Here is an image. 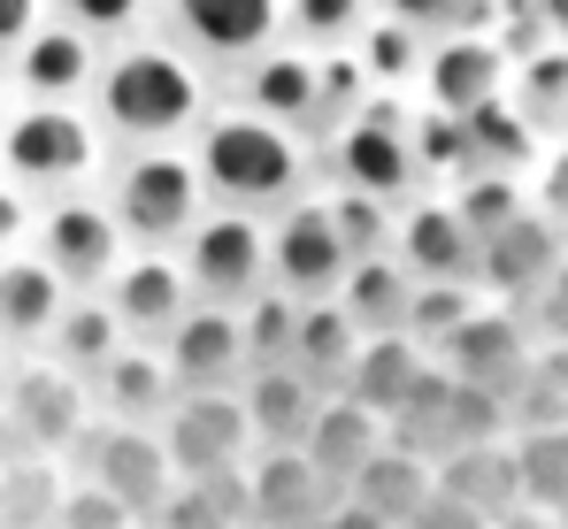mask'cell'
Listing matches in <instances>:
<instances>
[{
    "label": "cell",
    "instance_id": "cell-1",
    "mask_svg": "<svg viewBox=\"0 0 568 529\" xmlns=\"http://www.w3.org/2000/svg\"><path fill=\"white\" fill-rule=\"evenodd\" d=\"M93 115L131 146H170L207 115V85L178 47H131L93 78Z\"/></svg>",
    "mask_w": 568,
    "mask_h": 529
},
{
    "label": "cell",
    "instance_id": "cell-2",
    "mask_svg": "<svg viewBox=\"0 0 568 529\" xmlns=\"http://www.w3.org/2000/svg\"><path fill=\"white\" fill-rule=\"evenodd\" d=\"M200 176H207V192L223 200V207H246V215H262V207H292L300 200V176H307V154H300V139H292V123H270V115H215V123H200Z\"/></svg>",
    "mask_w": 568,
    "mask_h": 529
},
{
    "label": "cell",
    "instance_id": "cell-3",
    "mask_svg": "<svg viewBox=\"0 0 568 529\" xmlns=\"http://www.w3.org/2000/svg\"><path fill=\"white\" fill-rule=\"evenodd\" d=\"M200 192H207V176L200 162L185 154H170V146H146V154H131L123 176H115V223L131 231V238H185L192 223H200Z\"/></svg>",
    "mask_w": 568,
    "mask_h": 529
},
{
    "label": "cell",
    "instance_id": "cell-4",
    "mask_svg": "<svg viewBox=\"0 0 568 529\" xmlns=\"http://www.w3.org/2000/svg\"><path fill=\"white\" fill-rule=\"evenodd\" d=\"M354 268V246L331 215V200H292L277 207V231H270V284L292 299H338Z\"/></svg>",
    "mask_w": 568,
    "mask_h": 529
},
{
    "label": "cell",
    "instance_id": "cell-5",
    "mask_svg": "<svg viewBox=\"0 0 568 529\" xmlns=\"http://www.w3.org/2000/svg\"><path fill=\"white\" fill-rule=\"evenodd\" d=\"M185 276H192V292H207V299H223V307H246V299L270 284V231H262L246 207L200 215L185 231Z\"/></svg>",
    "mask_w": 568,
    "mask_h": 529
},
{
    "label": "cell",
    "instance_id": "cell-6",
    "mask_svg": "<svg viewBox=\"0 0 568 529\" xmlns=\"http://www.w3.org/2000/svg\"><path fill=\"white\" fill-rule=\"evenodd\" d=\"M78 468L93 476V484H108L139 522L170 499V484H178V468H170V445H162V430H146V423H100V430H85L78 438Z\"/></svg>",
    "mask_w": 568,
    "mask_h": 529
},
{
    "label": "cell",
    "instance_id": "cell-7",
    "mask_svg": "<svg viewBox=\"0 0 568 529\" xmlns=\"http://www.w3.org/2000/svg\"><path fill=\"white\" fill-rule=\"evenodd\" d=\"M162 360H170V376H178V391H239L246 384V323H239V307H223V299H192L185 315L170 323V338H162Z\"/></svg>",
    "mask_w": 568,
    "mask_h": 529
},
{
    "label": "cell",
    "instance_id": "cell-8",
    "mask_svg": "<svg viewBox=\"0 0 568 529\" xmlns=\"http://www.w3.org/2000/svg\"><path fill=\"white\" fill-rule=\"evenodd\" d=\"M331 170H338V184H362L377 200H407V184L423 176V162H415V139H407V123H399L392 100H369V108H354L338 123Z\"/></svg>",
    "mask_w": 568,
    "mask_h": 529
},
{
    "label": "cell",
    "instance_id": "cell-9",
    "mask_svg": "<svg viewBox=\"0 0 568 529\" xmlns=\"http://www.w3.org/2000/svg\"><path fill=\"white\" fill-rule=\"evenodd\" d=\"M254 438L246 423V399L239 391H178L170 415H162V445H170V468L178 476H207V468H231Z\"/></svg>",
    "mask_w": 568,
    "mask_h": 529
},
{
    "label": "cell",
    "instance_id": "cell-10",
    "mask_svg": "<svg viewBox=\"0 0 568 529\" xmlns=\"http://www.w3.org/2000/svg\"><path fill=\"white\" fill-rule=\"evenodd\" d=\"M561 262H568V238H561V223H554V207H523L515 223H499V231L484 238V268H476V276H484L491 292L538 307Z\"/></svg>",
    "mask_w": 568,
    "mask_h": 529
},
{
    "label": "cell",
    "instance_id": "cell-11",
    "mask_svg": "<svg viewBox=\"0 0 568 529\" xmlns=\"http://www.w3.org/2000/svg\"><path fill=\"white\" fill-rule=\"evenodd\" d=\"M0 154H8V170L23 176V184H78V176L93 170L100 146H93V123H85V115H70V108L39 100L31 115H16V123H8Z\"/></svg>",
    "mask_w": 568,
    "mask_h": 529
},
{
    "label": "cell",
    "instance_id": "cell-12",
    "mask_svg": "<svg viewBox=\"0 0 568 529\" xmlns=\"http://www.w3.org/2000/svg\"><path fill=\"white\" fill-rule=\"evenodd\" d=\"M123 223L93 207V200H62V207H47V231H39V262L54 268L62 284H78V292H100L115 268H123V238H115Z\"/></svg>",
    "mask_w": 568,
    "mask_h": 529
},
{
    "label": "cell",
    "instance_id": "cell-13",
    "mask_svg": "<svg viewBox=\"0 0 568 529\" xmlns=\"http://www.w3.org/2000/svg\"><path fill=\"white\" fill-rule=\"evenodd\" d=\"M392 246H399V262H407L415 284H476V268H484V238L462 223L454 200L407 207L399 231H392Z\"/></svg>",
    "mask_w": 568,
    "mask_h": 529
},
{
    "label": "cell",
    "instance_id": "cell-14",
    "mask_svg": "<svg viewBox=\"0 0 568 529\" xmlns=\"http://www.w3.org/2000/svg\"><path fill=\"white\" fill-rule=\"evenodd\" d=\"M438 360H446L462 384H484V391H515V384L538 368L530 330H523V315H515V307H476L469 323L438 346Z\"/></svg>",
    "mask_w": 568,
    "mask_h": 529
},
{
    "label": "cell",
    "instance_id": "cell-15",
    "mask_svg": "<svg viewBox=\"0 0 568 529\" xmlns=\"http://www.w3.org/2000/svg\"><path fill=\"white\" fill-rule=\"evenodd\" d=\"M170 23L207 62H254L284 23V0H170Z\"/></svg>",
    "mask_w": 568,
    "mask_h": 529
},
{
    "label": "cell",
    "instance_id": "cell-16",
    "mask_svg": "<svg viewBox=\"0 0 568 529\" xmlns=\"http://www.w3.org/2000/svg\"><path fill=\"white\" fill-rule=\"evenodd\" d=\"M239 100L270 123H323V54H300V47H262L246 70H239Z\"/></svg>",
    "mask_w": 568,
    "mask_h": 529
},
{
    "label": "cell",
    "instance_id": "cell-17",
    "mask_svg": "<svg viewBox=\"0 0 568 529\" xmlns=\"http://www.w3.org/2000/svg\"><path fill=\"white\" fill-rule=\"evenodd\" d=\"M346 491L307 460V445H270V460L254 468V522L262 529H307L315 515H331Z\"/></svg>",
    "mask_w": 568,
    "mask_h": 529
},
{
    "label": "cell",
    "instance_id": "cell-18",
    "mask_svg": "<svg viewBox=\"0 0 568 529\" xmlns=\"http://www.w3.org/2000/svg\"><path fill=\"white\" fill-rule=\"evenodd\" d=\"M499 85H507V54L476 31H454L423 54V92H430L438 115H469L484 100H499Z\"/></svg>",
    "mask_w": 568,
    "mask_h": 529
},
{
    "label": "cell",
    "instance_id": "cell-19",
    "mask_svg": "<svg viewBox=\"0 0 568 529\" xmlns=\"http://www.w3.org/2000/svg\"><path fill=\"white\" fill-rule=\"evenodd\" d=\"M239 399H246V423H254L262 445H307V430H315V415H323L331 391L315 376H300L292 360H270V368H246Z\"/></svg>",
    "mask_w": 568,
    "mask_h": 529
},
{
    "label": "cell",
    "instance_id": "cell-20",
    "mask_svg": "<svg viewBox=\"0 0 568 529\" xmlns=\"http://www.w3.org/2000/svg\"><path fill=\"white\" fill-rule=\"evenodd\" d=\"M108 307L131 338H170V323L192 307V276L170 254H146V262H123L108 276Z\"/></svg>",
    "mask_w": 568,
    "mask_h": 529
},
{
    "label": "cell",
    "instance_id": "cell-21",
    "mask_svg": "<svg viewBox=\"0 0 568 529\" xmlns=\"http://www.w3.org/2000/svg\"><path fill=\"white\" fill-rule=\"evenodd\" d=\"M8 415L39 438V452L78 445V438H85V376H70L62 360L23 368V376H16V391H8Z\"/></svg>",
    "mask_w": 568,
    "mask_h": 529
},
{
    "label": "cell",
    "instance_id": "cell-22",
    "mask_svg": "<svg viewBox=\"0 0 568 529\" xmlns=\"http://www.w3.org/2000/svg\"><path fill=\"white\" fill-rule=\"evenodd\" d=\"M438 491H454V499L476 507L484 522H507V515L523 507V460H515V445H507V438L462 445V452L438 460Z\"/></svg>",
    "mask_w": 568,
    "mask_h": 529
},
{
    "label": "cell",
    "instance_id": "cell-23",
    "mask_svg": "<svg viewBox=\"0 0 568 529\" xmlns=\"http://www.w3.org/2000/svg\"><path fill=\"white\" fill-rule=\"evenodd\" d=\"M438 491V460H423V452H407V445L384 438L362 468H354V484H346V499H362L369 515H384V522L399 529L423 499Z\"/></svg>",
    "mask_w": 568,
    "mask_h": 529
},
{
    "label": "cell",
    "instance_id": "cell-24",
    "mask_svg": "<svg viewBox=\"0 0 568 529\" xmlns=\"http://www.w3.org/2000/svg\"><path fill=\"white\" fill-rule=\"evenodd\" d=\"M423 368H430V346H423L415 330H369L362 353H354V368H346V391H354L369 415H392V407L415 391Z\"/></svg>",
    "mask_w": 568,
    "mask_h": 529
},
{
    "label": "cell",
    "instance_id": "cell-25",
    "mask_svg": "<svg viewBox=\"0 0 568 529\" xmlns=\"http://www.w3.org/2000/svg\"><path fill=\"white\" fill-rule=\"evenodd\" d=\"M377 445H384V415H369L354 391H331V399H323V415H315V430H307V460L346 491V484H354V468H362Z\"/></svg>",
    "mask_w": 568,
    "mask_h": 529
},
{
    "label": "cell",
    "instance_id": "cell-26",
    "mask_svg": "<svg viewBox=\"0 0 568 529\" xmlns=\"http://www.w3.org/2000/svg\"><path fill=\"white\" fill-rule=\"evenodd\" d=\"M384 438L423 452V460H446V452H454V368H446V360H430V368L415 376V391L384 415Z\"/></svg>",
    "mask_w": 568,
    "mask_h": 529
},
{
    "label": "cell",
    "instance_id": "cell-27",
    "mask_svg": "<svg viewBox=\"0 0 568 529\" xmlns=\"http://www.w3.org/2000/svg\"><path fill=\"white\" fill-rule=\"evenodd\" d=\"M362 353V323L338 307V299H307L300 307V330H292V368L315 376L323 391H346V368Z\"/></svg>",
    "mask_w": 568,
    "mask_h": 529
},
{
    "label": "cell",
    "instance_id": "cell-28",
    "mask_svg": "<svg viewBox=\"0 0 568 529\" xmlns=\"http://www.w3.org/2000/svg\"><path fill=\"white\" fill-rule=\"evenodd\" d=\"M338 307L362 323V338H369V330H407L415 276H407L399 254H362V262L346 268V284H338Z\"/></svg>",
    "mask_w": 568,
    "mask_h": 529
},
{
    "label": "cell",
    "instance_id": "cell-29",
    "mask_svg": "<svg viewBox=\"0 0 568 529\" xmlns=\"http://www.w3.org/2000/svg\"><path fill=\"white\" fill-rule=\"evenodd\" d=\"M93 391H100V407H108L115 423H162L170 399H178V376H170L162 353H131V346H123L93 376Z\"/></svg>",
    "mask_w": 568,
    "mask_h": 529
},
{
    "label": "cell",
    "instance_id": "cell-30",
    "mask_svg": "<svg viewBox=\"0 0 568 529\" xmlns=\"http://www.w3.org/2000/svg\"><path fill=\"white\" fill-rule=\"evenodd\" d=\"M62 292H70V284L47 262H8L0 268V338H8V346H39V338L62 323V307H70Z\"/></svg>",
    "mask_w": 568,
    "mask_h": 529
},
{
    "label": "cell",
    "instance_id": "cell-31",
    "mask_svg": "<svg viewBox=\"0 0 568 529\" xmlns=\"http://www.w3.org/2000/svg\"><path fill=\"white\" fill-rule=\"evenodd\" d=\"M100 62H93V31L78 23H54V31H31L23 39V85L39 100H70L78 85H93Z\"/></svg>",
    "mask_w": 568,
    "mask_h": 529
},
{
    "label": "cell",
    "instance_id": "cell-32",
    "mask_svg": "<svg viewBox=\"0 0 568 529\" xmlns=\"http://www.w3.org/2000/svg\"><path fill=\"white\" fill-rule=\"evenodd\" d=\"M462 139H469V170L523 176V170H530V154H538V123H530L523 108H507V100L469 108V115H462Z\"/></svg>",
    "mask_w": 568,
    "mask_h": 529
},
{
    "label": "cell",
    "instance_id": "cell-33",
    "mask_svg": "<svg viewBox=\"0 0 568 529\" xmlns=\"http://www.w3.org/2000/svg\"><path fill=\"white\" fill-rule=\"evenodd\" d=\"M47 346H54V360H62L70 376H85V384H93L100 368L123 353V323H115V307H108V299H70V307H62V323L47 330Z\"/></svg>",
    "mask_w": 568,
    "mask_h": 529
},
{
    "label": "cell",
    "instance_id": "cell-34",
    "mask_svg": "<svg viewBox=\"0 0 568 529\" xmlns=\"http://www.w3.org/2000/svg\"><path fill=\"white\" fill-rule=\"evenodd\" d=\"M62 491H70V484L47 468V452L0 468V529H54L62 522Z\"/></svg>",
    "mask_w": 568,
    "mask_h": 529
},
{
    "label": "cell",
    "instance_id": "cell-35",
    "mask_svg": "<svg viewBox=\"0 0 568 529\" xmlns=\"http://www.w3.org/2000/svg\"><path fill=\"white\" fill-rule=\"evenodd\" d=\"M515 460H523V499L568 522V423L561 430H523Z\"/></svg>",
    "mask_w": 568,
    "mask_h": 529
},
{
    "label": "cell",
    "instance_id": "cell-36",
    "mask_svg": "<svg viewBox=\"0 0 568 529\" xmlns=\"http://www.w3.org/2000/svg\"><path fill=\"white\" fill-rule=\"evenodd\" d=\"M300 307H307V299H292V292H254V299L239 307V323H246V360H254V368H270V360H292Z\"/></svg>",
    "mask_w": 568,
    "mask_h": 529
},
{
    "label": "cell",
    "instance_id": "cell-37",
    "mask_svg": "<svg viewBox=\"0 0 568 529\" xmlns=\"http://www.w3.org/2000/svg\"><path fill=\"white\" fill-rule=\"evenodd\" d=\"M454 207H462V223H469L476 238H491V231L515 223L530 200H523V184H515L507 170H469V176H462V192H454Z\"/></svg>",
    "mask_w": 568,
    "mask_h": 529
},
{
    "label": "cell",
    "instance_id": "cell-38",
    "mask_svg": "<svg viewBox=\"0 0 568 529\" xmlns=\"http://www.w3.org/2000/svg\"><path fill=\"white\" fill-rule=\"evenodd\" d=\"M476 315V284H415V307H407V330L438 353L462 323Z\"/></svg>",
    "mask_w": 568,
    "mask_h": 529
},
{
    "label": "cell",
    "instance_id": "cell-39",
    "mask_svg": "<svg viewBox=\"0 0 568 529\" xmlns=\"http://www.w3.org/2000/svg\"><path fill=\"white\" fill-rule=\"evenodd\" d=\"M423 23H407V16H392L377 31H362V70L369 78H423Z\"/></svg>",
    "mask_w": 568,
    "mask_h": 529
},
{
    "label": "cell",
    "instance_id": "cell-40",
    "mask_svg": "<svg viewBox=\"0 0 568 529\" xmlns=\"http://www.w3.org/2000/svg\"><path fill=\"white\" fill-rule=\"evenodd\" d=\"M284 23L307 47H338V39L369 31V0H284Z\"/></svg>",
    "mask_w": 568,
    "mask_h": 529
},
{
    "label": "cell",
    "instance_id": "cell-41",
    "mask_svg": "<svg viewBox=\"0 0 568 529\" xmlns=\"http://www.w3.org/2000/svg\"><path fill=\"white\" fill-rule=\"evenodd\" d=\"M507 423H515V438H523V430H561L568 423V384L546 368V360L507 391Z\"/></svg>",
    "mask_w": 568,
    "mask_h": 529
},
{
    "label": "cell",
    "instance_id": "cell-42",
    "mask_svg": "<svg viewBox=\"0 0 568 529\" xmlns=\"http://www.w3.org/2000/svg\"><path fill=\"white\" fill-rule=\"evenodd\" d=\"M515 92H523L515 108H523L530 123H561V108H568V54H546V47H538V54L523 62Z\"/></svg>",
    "mask_w": 568,
    "mask_h": 529
},
{
    "label": "cell",
    "instance_id": "cell-43",
    "mask_svg": "<svg viewBox=\"0 0 568 529\" xmlns=\"http://www.w3.org/2000/svg\"><path fill=\"white\" fill-rule=\"evenodd\" d=\"M331 215H338V231H346L354 262H362V254H384V238H392V215H384V200H377V192L346 184V192L331 200Z\"/></svg>",
    "mask_w": 568,
    "mask_h": 529
},
{
    "label": "cell",
    "instance_id": "cell-44",
    "mask_svg": "<svg viewBox=\"0 0 568 529\" xmlns=\"http://www.w3.org/2000/svg\"><path fill=\"white\" fill-rule=\"evenodd\" d=\"M131 522H139V515H131V507H123L108 484L78 476V484L62 491V522H54V529H131Z\"/></svg>",
    "mask_w": 568,
    "mask_h": 529
},
{
    "label": "cell",
    "instance_id": "cell-45",
    "mask_svg": "<svg viewBox=\"0 0 568 529\" xmlns=\"http://www.w3.org/2000/svg\"><path fill=\"white\" fill-rule=\"evenodd\" d=\"M146 522H154V529H231L223 515H215V499H207L192 476H185V484H170V499H162Z\"/></svg>",
    "mask_w": 568,
    "mask_h": 529
},
{
    "label": "cell",
    "instance_id": "cell-46",
    "mask_svg": "<svg viewBox=\"0 0 568 529\" xmlns=\"http://www.w3.org/2000/svg\"><path fill=\"white\" fill-rule=\"evenodd\" d=\"M62 16L78 31H93V39H115V31H131L146 16V0H62Z\"/></svg>",
    "mask_w": 568,
    "mask_h": 529
},
{
    "label": "cell",
    "instance_id": "cell-47",
    "mask_svg": "<svg viewBox=\"0 0 568 529\" xmlns=\"http://www.w3.org/2000/svg\"><path fill=\"white\" fill-rule=\"evenodd\" d=\"M399 529H491V522H484L476 507H462L454 491H430V499H423V507H415Z\"/></svg>",
    "mask_w": 568,
    "mask_h": 529
},
{
    "label": "cell",
    "instance_id": "cell-48",
    "mask_svg": "<svg viewBox=\"0 0 568 529\" xmlns=\"http://www.w3.org/2000/svg\"><path fill=\"white\" fill-rule=\"evenodd\" d=\"M392 16H407V23H423V31H438V23H476V0H384Z\"/></svg>",
    "mask_w": 568,
    "mask_h": 529
},
{
    "label": "cell",
    "instance_id": "cell-49",
    "mask_svg": "<svg viewBox=\"0 0 568 529\" xmlns=\"http://www.w3.org/2000/svg\"><path fill=\"white\" fill-rule=\"evenodd\" d=\"M31 31H39V0H0V54L23 47Z\"/></svg>",
    "mask_w": 568,
    "mask_h": 529
},
{
    "label": "cell",
    "instance_id": "cell-50",
    "mask_svg": "<svg viewBox=\"0 0 568 529\" xmlns=\"http://www.w3.org/2000/svg\"><path fill=\"white\" fill-rule=\"evenodd\" d=\"M307 529H392V522H384V515H369L362 499H338L331 515H315V522H307Z\"/></svg>",
    "mask_w": 568,
    "mask_h": 529
},
{
    "label": "cell",
    "instance_id": "cell-51",
    "mask_svg": "<svg viewBox=\"0 0 568 529\" xmlns=\"http://www.w3.org/2000/svg\"><path fill=\"white\" fill-rule=\"evenodd\" d=\"M16 460H39V438L16 415H0V468H16Z\"/></svg>",
    "mask_w": 568,
    "mask_h": 529
},
{
    "label": "cell",
    "instance_id": "cell-52",
    "mask_svg": "<svg viewBox=\"0 0 568 529\" xmlns=\"http://www.w3.org/2000/svg\"><path fill=\"white\" fill-rule=\"evenodd\" d=\"M538 200H546L554 215H568V146L554 154V162H546V184H538Z\"/></svg>",
    "mask_w": 568,
    "mask_h": 529
},
{
    "label": "cell",
    "instance_id": "cell-53",
    "mask_svg": "<svg viewBox=\"0 0 568 529\" xmlns=\"http://www.w3.org/2000/svg\"><path fill=\"white\" fill-rule=\"evenodd\" d=\"M530 16H538L546 39H561V47H568V0H530Z\"/></svg>",
    "mask_w": 568,
    "mask_h": 529
},
{
    "label": "cell",
    "instance_id": "cell-54",
    "mask_svg": "<svg viewBox=\"0 0 568 529\" xmlns=\"http://www.w3.org/2000/svg\"><path fill=\"white\" fill-rule=\"evenodd\" d=\"M538 315H546V323H561V315H568V262L554 268V284H546V299H538Z\"/></svg>",
    "mask_w": 568,
    "mask_h": 529
},
{
    "label": "cell",
    "instance_id": "cell-55",
    "mask_svg": "<svg viewBox=\"0 0 568 529\" xmlns=\"http://www.w3.org/2000/svg\"><path fill=\"white\" fill-rule=\"evenodd\" d=\"M546 330H554V338H546V368L568 384V315H561V323H546Z\"/></svg>",
    "mask_w": 568,
    "mask_h": 529
},
{
    "label": "cell",
    "instance_id": "cell-56",
    "mask_svg": "<svg viewBox=\"0 0 568 529\" xmlns=\"http://www.w3.org/2000/svg\"><path fill=\"white\" fill-rule=\"evenodd\" d=\"M16 231H23V207L0 192V246H16Z\"/></svg>",
    "mask_w": 568,
    "mask_h": 529
},
{
    "label": "cell",
    "instance_id": "cell-57",
    "mask_svg": "<svg viewBox=\"0 0 568 529\" xmlns=\"http://www.w3.org/2000/svg\"><path fill=\"white\" fill-rule=\"evenodd\" d=\"M538 529H568V522H561V515H554V522H538Z\"/></svg>",
    "mask_w": 568,
    "mask_h": 529
},
{
    "label": "cell",
    "instance_id": "cell-58",
    "mask_svg": "<svg viewBox=\"0 0 568 529\" xmlns=\"http://www.w3.org/2000/svg\"><path fill=\"white\" fill-rule=\"evenodd\" d=\"M231 529H262V522H231Z\"/></svg>",
    "mask_w": 568,
    "mask_h": 529
},
{
    "label": "cell",
    "instance_id": "cell-59",
    "mask_svg": "<svg viewBox=\"0 0 568 529\" xmlns=\"http://www.w3.org/2000/svg\"><path fill=\"white\" fill-rule=\"evenodd\" d=\"M561 131H568V108H561Z\"/></svg>",
    "mask_w": 568,
    "mask_h": 529
},
{
    "label": "cell",
    "instance_id": "cell-60",
    "mask_svg": "<svg viewBox=\"0 0 568 529\" xmlns=\"http://www.w3.org/2000/svg\"><path fill=\"white\" fill-rule=\"evenodd\" d=\"M131 529H139V522H131Z\"/></svg>",
    "mask_w": 568,
    "mask_h": 529
}]
</instances>
